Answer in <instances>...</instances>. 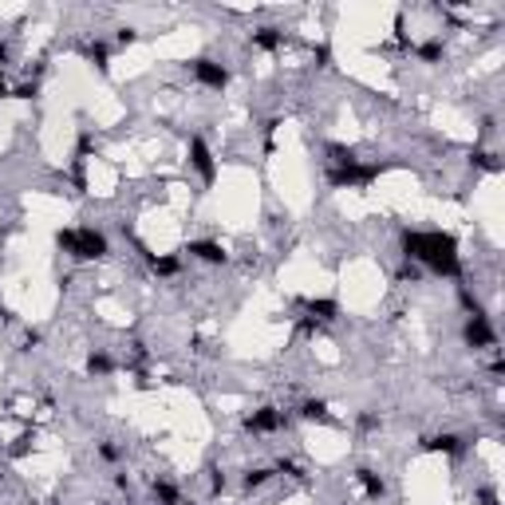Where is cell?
Here are the masks:
<instances>
[{
	"instance_id": "obj_19",
	"label": "cell",
	"mask_w": 505,
	"mask_h": 505,
	"mask_svg": "<svg viewBox=\"0 0 505 505\" xmlns=\"http://www.w3.org/2000/svg\"><path fill=\"white\" fill-rule=\"evenodd\" d=\"M470 166H482V170H489V174H497V170H501L497 154H489V150H474V154H470Z\"/></svg>"
},
{
	"instance_id": "obj_24",
	"label": "cell",
	"mask_w": 505,
	"mask_h": 505,
	"mask_svg": "<svg viewBox=\"0 0 505 505\" xmlns=\"http://www.w3.org/2000/svg\"><path fill=\"white\" fill-rule=\"evenodd\" d=\"M312 59H316V67H331V47L328 44H316Z\"/></svg>"
},
{
	"instance_id": "obj_8",
	"label": "cell",
	"mask_w": 505,
	"mask_h": 505,
	"mask_svg": "<svg viewBox=\"0 0 505 505\" xmlns=\"http://www.w3.org/2000/svg\"><path fill=\"white\" fill-rule=\"evenodd\" d=\"M304 304V312H308V320L316 324H328L340 316V300H331V296H320V300H300Z\"/></svg>"
},
{
	"instance_id": "obj_30",
	"label": "cell",
	"mask_w": 505,
	"mask_h": 505,
	"mask_svg": "<svg viewBox=\"0 0 505 505\" xmlns=\"http://www.w3.org/2000/svg\"><path fill=\"white\" fill-rule=\"evenodd\" d=\"M115 40H119L123 47H130V44L138 40V32H135V28H119V36H115Z\"/></svg>"
},
{
	"instance_id": "obj_27",
	"label": "cell",
	"mask_w": 505,
	"mask_h": 505,
	"mask_svg": "<svg viewBox=\"0 0 505 505\" xmlns=\"http://www.w3.org/2000/svg\"><path fill=\"white\" fill-rule=\"evenodd\" d=\"M395 280H419V265H414V261H407V265L395 273Z\"/></svg>"
},
{
	"instance_id": "obj_2",
	"label": "cell",
	"mask_w": 505,
	"mask_h": 505,
	"mask_svg": "<svg viewBox=\"0 0 505 505\" xmlns=\"http://www.w3.org/2000/svg\"><path fill=\"white\" fill-rule=\"evenodd\" d=\"M190 75L198 83H202V87H210V91H225V87H229V67L225 64H217V59H190Z\"/></svg>"
},
{
	"instance_id": "obj_32",
	"label": "cell",
	"mask_w": 505,
	"mask_h": 505,
	"mask_svg": "<svg viewBox=\"0 0 505 505\" xmlns=\"http://www.w3.org/2000/svg\"><path fill=\"white\" fill-rule=\"evenodd\" d=\"M40 340H44V336H40V331H28V336H24V351L40 348Z\"/></svg>"
},
{
	"instance_id": "obj_29",
	"label": "cell",
	"mask_w": 505,
	"mask_h": 505,
	"mask_svg": "<svg viewBox=\"0 0 505 505\" xmlns=\"http://www.w3.org/2000/svg\"><path fill=\"white\" fill-rule=\"evenodd\" d=\"M99 458H103V462H119V446H115V442H103V446H99Z\"/></svg>"
},
{
	"instance_id": "obj_31",
	"label": "cell",
	"mask_w": 505,
	"mask_h": 505,
	"mask_svg": "<svg viewBox=\"0 0 505 505\" xmlns=\"http://www.w3.org/2000/svg\"><path fill=\"white\" fill-rule=\"evenodd\" d=\"M478 497H482V505H501V501H497V489H494V486H486Z\"/></svg>"
},
{
	"instance_id": "obj_6",
	"label": "cell",
	"mask_w": 505,
	"mask_h": 505,
	"mask_svg": "<svg viewBox=\"0 0 505 505\" xmlns=\"http://www.w3.org/2000/svg\"><path fill=\"white\" fill-rule=\"evenodd\" d=\"M280 423H285V419H280V411H276V407H257V411L245 419V431H253V434H273Z\"/></svg>"
},
{
	"instance_id": "obj_15",
	"label": "cell",
	"mask_w": 505,
	"mask_h": 505,
	"mask_svg": "<svg viewBox=\"0 0 505 505\" xmlns=\"http://www.w3.org/2000/svg\"><path fill=\"white\" fill-rule=\"evenodd\" d=\"M110 371H115V359H110L107 351H91V356H87V375L103 379V375H110Z\"/></svg>"
},
{
	"instance_id": "obj_14",
	"label": "cell",
	"mask_w": 505,
	"mask_h": 505,
	"mask_svg": "<svg viewBox=\"0 0 505 505\" xmlns=\"http://www.w3.org/2000/svg\"><path fill=\"white\" fill-rule=\"evenodd\" d=\"M300 419H304V423H331L328 403H324V399H308V403L300 407Z\"/></svg>"
},
{
	"instance_id": "obj_35",
	"label": "cell",
	"mask_w": 505,
	"mask_h": 505,
	"mask_svg": "<svg viewBox=\"0 0 505 505\" xmlns=\"http://www.w3.org/2000/svg\"><path fill=\"white\" fill-rule=\"evenodd\" d=\"M4 95H12V91H8V83L0 79V99H4Z\"/></svg>"
},
{
	"instance_id": "obj_28",
	"label": "cell",
	"mask_w": 505,
	"mask_h": 505,
	"mask_svg": "<svg viewBox=\"0 0 505 505\" xmlns=\"http://www.w3.org/2000/svg\"><path fill=\"white\" fill-rule=\"evenodd\" d=\"M356 423H359V431H379V414H359V419H356Z\"/></svg>"
},
{
	"instance_id": "obj_22",
	"label": "cell",
	"mask_w": 505,
	"mask_h": 505,
	"mask_svg": "<svg viewBox=\"0 0 505 505\" xmlns=\"http://www.w3.org/2000/svg\"><path fill=\"white\" fill-rule=\"evenodd\" d=\"M55 245L72 257V253H75V229H59V233H55Z\"/></svg>"
},
{
	"instance_id": "obj_25",
	"label": "cell",
	"mask_w": 505,
	"mask_h": 505,
	"mask_svg": "<svg viewBox=\"0 0 505 505\" xmlns=\"http://www.w3.org/2000/svg\"><path fill=\"white\" fill-rule=\"evenodd\" d=\"M276 470H280V474H288V478H304V470L296 466L293 458H280V462H276Z\"/></svg>"
},
{
	"instance_id": "obj_20",
	"label": "cell",
	"mask_w": 505,
	"mask_h": 505,
	"mask_svg": "<svg viewBox=\"0 0 505 505\" xmlns=\"http://www.w3.org/2000/svg\"><path fill=\"white\" fill-rule=\"evenodd\" d=\"M154 497L162 505H178V486H170V482H154Z\"/></svg>"
},
{
	"instance_id": "obj_5",
	"label": "cell",
	"mask_w": 505,
	"mask_h": 505,
	"mask_svg": "<svg viewBox=\"0 0 505 505\" xmlns=\"http://www.w3.org/2000/svg\"><path fill=\"white\" fill-rule=\"evenodd\" d=\"M466 348H497V331L489 328V316L486 312H474L466 320Z\"/></svg>"
},
{
	"instance_id": "obj_17",
	"label": "cell",
	"mask_w": 505,
	"mask_h": 505,
	"mask_svg": "<svg viewBox=\"0 0 505 505\" xmlns=\"http://www.w3.org/2000/svg\"><path fill=\"white\" fill-rule=\"evenodd\" d=\"M87 59H91L99 72H107V67H110V47L103 44V40H95V44H87Z\"/></svg>"
},
{
	"instance_id": "obj_23",
	"label": "cell",
	"mask_w": 505,
	"mask_h": 505,
	"mask_svg": "<svg viewBox=\"0 0 505 505\" xmlns=\"http://www.w3.org/2000/svg\"><path fill=\"white\" fill-rule=\"evenodd\" d=\"M36 95H40V83L36 79H32V83H20V87H16V91H12V99H36Z\"/></svg>"
},
{
	"instance_id": "obj_21",
	"label": "cell",
	"mask_w": 505,
	"mask_h": 505,
	"mask_svg": "<svg viewBox=\"0 0 505 505\" xmlns=\"http://www.w3.org/2000/svg\"><path fill=\"white\" fill-rule=\"evenodd\" d=\"M268 478H273V470H249V474H245L241 482H245V489H261Z\"/></svg>"
},
{
	"instance_id": "obj_12",
	"label": "cell",
	"mask_w": 505,
	"mask_h": 505,
	"mask_svg": "<svg viewBox=\"0 0 505 505\" xmlns=\"http://www.w3.org/2000/svg\"><path fill=\"white\" fill-rule=\"evenodd\" d=\"M280 44H285L280 28H257L253 32V47H261V52H280Z\"/></svg>"
},
{
	"instance_id": "obj_4",
	"label": "cell",
	"mask_w": 505,
	"mask_h": 505,
	"mask_svg": "<svg viewBox=\"0 0 505 505\" xmlns=\"http://www.w3.org/2000/svg\"><path fill=\"white\" fill-rule=\"evenodd\" d=\"M190 166L198 170V174H202L205 186L217 182V162H213V150L205 147V138H202V135H193V138H190Z\"/></svg>"
},
{
	"instance_id": "obj_10",
	"label": "cell",
	"mask_w": 505,
	"mask_h": 505,
	"mask_svg": "<svg viewBox=\"0 0 505 505\" xmlns=\"http://www.w3.org/2000/svg\"><path fill=\"white\" fill-rule=\"evenodd\" d=\"M356 482H359V489H363V494H368L371 501H379V497L387 494V482L379 478L375 470H368V466H359V470H356Z\"/></svg>"
},
{
	"instance_id": "obj_16",
	"label": "cell",
	"mask_w": 505,
	"mask_h": 505,
	"mask_svg": "<svg viewBox=\"0 0 505 505\" xmlns=\"http://www.w3.org/2000/svg\"><path fill=\"white\" fill-rule=\"evenodd\" d=\"M150 268H154L158 276H178V273H182V261H178L174 253H166V257H154V261H150Z\"/></svg>"
},
{
	"instance_id": "obj_11",
	"label": "cell",
	"mask_w": 505,
	"mask_h": 505,
	"mask_svg": "<svg viewBox=\"0 0 505 505\" xmlns=\"http://www.w3.org/2000/svg\"><path fill=\"white\" fill-rule=\"evenodd\" d=\"M426 454H462V438L458 434H434V438H423Z\"/></svg>"
},
{
	"instance_id": "obj_26",
	"label": "cell",
	"mask_w": 505,
	"mask_h": 505,
	"mask_svg": "<svg viewBox=\"0 0 505 505\" xmlns=\"http://www.w3.org/2000/svg\"><path fill=\"white\" fill-rule=\"evenodd\" d=\"M28 450H32V434H20L16 446H12V458H24Z\"/></svg>"
},
{
	"instance_id": "obj_33",
	"label": "cell",
	"mask_w": 505,
	"mask_h": 505,
	"mask_svg": "<svg viewBox=\"0 0 505 505\" xmlns=\"http://www.w3.org/2000/svg\"><path fill=\"white\" fill-rule=\"evenodd\" d=\"M210 474H213V482H210L213 494H221V489H225V474H221V470H210Z\"/></svg>"
},
{
	"instance_id": "obj_34",
	"label": "cell",
	"mask_w": 505,
	"mask_h": 505,
	"mask_svg": "<svg viewBox=\"0 0 505 505\" xmlns=\"http://www.w3.org/2000/svg\"><path fill=\"white\" fill-rule=\"evenodd\" d=\"M4 67H8V44L0 40V72H4Z\"/></svg>"
},
{
	"instance_id": "obj_1",
	"label": "cell",
	"mask_w": 505,
	"mask_h": 505,
	"mask_svg": "<svg viewBox=\"0 0 505 505\" xmlns=\"http://www.w3.org/2000/svg\"><path fill=\"white\" fill-rule=\"evenodd\" d=\"M403 257L414 265H426L434 276H446V280H462V257H458V241L454 233H419L407 229L403 233Z\"/></svg>"
},
{
	"instance_id": "obj_13",
	"label": "cell",
	"mask_w": 505,
	"mask_h": 505,
	"mask_svg": "<svg viewBox=\"0 0 505 505\" xmlns=\"http://www.w3.org/2000/svg\"><path fill=\"white\" fill-rule=\"evenodd\" d=\"M414 55H419L423 64H442V55H446V44H442L438 36H434V40H423V44L414 47Z\"/></svg>"
},
{
	"instance_id": "obj_7",
	"label": "cell",
	"mask_w": 505,
	"mask_h": 505,
	"mask_svg": "<svg viewBox=\"0 0 505 505\" xmlns=\"http://www.w3.org/2000/svg\"><path fill=\"white\" fill-rule=\"evenodd\" d=\"M186 253H190V257H198V261H205V265H225V261H229V253H225V245H221V241H190V245H186Z\"/></svg>"
},
{
	"instance_id": "obj_9",
	"label": "cell",
	"mask_w": 505,
	"mask_h": 505,
	"mask_svg": "<svg viewBox=\"0 0 505 505\" xmlns=\"http://www.w3.org/2000/svg\"><path fill=\"white\" fill-rule=\"evenodd\" d=\"M328 186H336V190H359V162L328 166Z\"/></svg>"
},
{
	"instance_id": "obj_18",
	"label": "cell",
	"mask_w": 505,
	"mask_h": 505,
	"mask_svg": "<svg viewBox=\"0 0 505 505\" xmlns=\"http://www.w3.org/2000/svg\"><path fill=\"white\" fill-rule=\"evenodd\" d=\"M348 162H359L356 150L340 147V142H328V166H348Z\"/></svg>"
},
{
	"instance_id": "obj_3",
	"label": "cell",
	"mask_w": 505,
	"mask_h": 505,
	"mask_svg": "<svg viewBox=\"0 0 505 505\" xmlns=\"http://www.w3.org/2000/svg\"><path fill=\"white\" fill-rule=\"evenodd\" d=\"M110 253L107 237H103L99 229H75V261H103Z\"/></svg>"
}]
</instances>
